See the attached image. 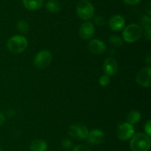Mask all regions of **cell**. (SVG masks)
<instances>
[{
    "label": "cell",
    "mask_w": 151,
    "mask_h": 151,
    "mask_svg": "<svg viewBox=\"0 0 151 151\" xmlns=\"http://www.w3.org/2000/svg\"><path fill=\"white\" fill-rule=\"evenodd\" d=\"M130 146L132 151H148L150 147V136L143 133H137L132 136Z\"/></svg>",
    "instance_id": "obj_1"
},
{
    "label": "cell",
    "mask_w": 151,
    "mask_h": 151,
    "mask_svg": "<svg viewBox=\"0 0 151 151\" xmlns=\"http://www.w3.org/2000/svg\"><path fill=\"white\" fill-rule=\"evenodd\" d=\"M27 40L22 36H14L7 41V46L8 50L13 53H21L26 50L27 47Z\"/></svg>",
    "instance_id": "obj_2"
},
{
    "label": "cell",
    "mask_w": 151,
    "mask_h": 151,
    "mask_svg": "<svg viewBox=\"0 0 151 151\" xmlns=\"http://www.w3.org/2000/svg\"><path fill=\"white\" fill-rule=\"evenodd\" d=\"M76 11L78 16L81 19L88 20L94 16V7L88 0H81L77 4Z\"/></svg>",
    "instance_id": "obj_3"
},
{
    "label": "cell",
    "mask_w": 151,
    "mask_h": 151,
    "mask_svg": "<svg viewBox=\"0 0 151 151\" xmlns=\"http://www.w3.org/2000/svg\"><path fill=\"white\" fill-rule=\"evenodd\" d=\"M142 34V30L139 25L137 24H131L124 28L122 37L125 41L129 43L135 42L139 39Z\"/></svg>",
    "instance_id": "obj_4"
},
{
    "label": "cell",
    "mask_w": 151,
    "mask_h": 151,
    "mask_svg": "<svg viewBox=\"0 0 151 151\" xmlns=\"http://www.w3.org/2000/svg\"><path fill=\"white\" fill-rule=\"evenodd\" d=\"M52 59V53L47 50H43L35 55L34 64L38 68L42 69L51 63Z\"/></svg>",
    "instance_id": "obj_5"
},
{
    "label": "cell",
    "mask_w": 151,
    "mask_h": 151,
    "mask_svg": "<svg viewBox=\"0 0 151 151\" xmlns=\"http://www.w3.org/2000/svg\"><path fill=\"white\" fill-rule=\"evenodd\" d=\"M135 133L134 127L133 124L128 122L120 124L116 130V136L120 140L126 141L132 138Z\"/></svg>",
    "instance_id": "obj_6"
},
{
    "label": "cell",
    "mask_w": 151,
    "mask_h": 151,
    "mask_svg": "<svg viewBox=\"0 0 151 151\" xmlns=\"http://www.w3.org/2000/svg\"><path fill=\"white\" fill-rule=\"evenodd\" d=\"M68 133L72 137L78 139H86L88 134V130L83 124H73L69 127Z\"/></svg>",
    "instance_id": "obj_7"
},
{
    "label": "cell",
    "mask_w": 151,
    "mask_h": 151,
    "mask_svg": "<svg viewBox=\"0 0 151 151\" xmlns=\"http://www.w3.org/2000/svg\"><path fill=\"white\" fill-rule=\"evenodd\" d=\"M151 76V68L150 67H145L140 70L137 75V82L139 85L144 87H150L151 85L150 82Z\"/></svg>",
    "instance_id": "obj_8"
},
{
    "label": "cell",
    "mask_w": 151,
    "mask_h": 151,
    "mask_svg": "<svg viewBox=\"0 0 151 151\" xmlns=\"http://www.w3.org/2000/svg\"><path fill=\"white\" fill-rule=\"evenodd\" d=\"M103 69L106 75L107 76H114L117 73L118 70V64L117 62L113 58H107L104 61L103 63Z\"/></svg>",
    "instance_id": "obj_9"
},
{
    "label": "cell",
    "mask_w": 151,
    "mask_h": 151,
    "mask_svg": "<svg viewBox=\"0 0 151 151\" xmlns=\"http://www.w3.org/2000/svg\"><path fill=\"white\" fill-rule=\"evenodd\" d=\"M94 32H95V28L92 22H84L80 28L79 30L80 36L85 40L91 38L94 34Z\"/></svg>",
    "instance_id": "obj_10"
},
{
    "label": "cell",
    "mask_w": 151,
    "mask_h": 151,
    "mask_svg": "<svg viewBox=\"0 0 151 151\" xmlns=\"http://www.w3.org/2000/svg\"><path fill=\"white\" fill-rule=\"evenodd\" d=\"M87 139H88V142L90 144H98L104 140L105 135L102 130L94 129L88 133Z\"/></svg>",
    "instance_id": "obj_11"
},
{
    "label": "cell",
    "mask_w": 151,
    "mask_h": 151,
    "mask_svg": "<svg viewBox=\"0 0 151 151\" xmlns=\"http://www.w3.org/2000/svg\"><path fill=\"white\" fill-rule=\"evenodd\" d=\"M125 19L120 15L113 16L109 21V28L114 31L121 30L125 26Z\"/></svg>",
    "instance_id": "obj_12"
},
{
    "label": "cell",
    "mask_w": 151,
    "mask_h": 151,
    "mask_svg": "<svg viewBox=\"0 0 151 151\" xmlns=\"http://www.w3.org/2000/svg\"><path fill=\"white\" fill-rule=\"evenodd\" d=\"M88 49L94 54H102L106 50V46L103 41L99 39H92L88 43Z\"/></svg>",
    "instance_id": "obj_13"
},
{
    "label": "cell",
    "mask_w": 151,
    "mask_h": 151,
    "mask_svg": "<svg viewBox=\"0 0 151 151\" xmlns=\"http://www.w3.org/2000/svg\"><path fill=\"white\" fill-rule=\"evenodd\" d=\"M30 151H46L47 150V144L43 139H35L29 144Z\"/></svg>",
    "instance_id": "obj_14"
},
{
    "label": "cell",
    "mask_w": 151,
    "mask_h": 151,
    "mask_svg": "<svg viewBox=\"0 0 151 151\" xmlns=\"http://www.w3.org/2000/svg\"><path fill=\"white\" fill-rule=\"evenodd\" d=\"M25 8L29 10H36L41 8L44 4V0H22Z\"/></svg>",
    "instance_id": "obj_15"
},
{
    "label": "cell",
    "mask_w": 151,
    "mask_h": 151,
    "mask_svg": "<svg viewBox=\"0 0 151 151\" xmlns=\"http://www.w3.org/2000/svg\"><path fill=\"white\" fill-rule=\"evenodd\" d=\"M46 8L50 13H58L61 10V5L57 0H49L46 4Z\"/></svg>",
    "instance_id": "obj_16"
},
{
    "label": "cell",
    "mask_w": 151,
    "mask_h": 151,
    "mask_svg": "<svg viewBox=\"0 0 151 151\" xmlns=\"http://www.w3.org/2000/svg\"><path fill=\"white\" fill-rule=\"evenodd\" d=\"M141 118V113L137 110H131L127 115L128 122L131 124H134L138 122Z\"/></svg>",
    "instance_id": "obj_17"
},
{
    "label": "cell",
    "mask_w": 151,
    "mask_h": 151,
    "mask_svg": "<svg viewBox=\"0 0 151 151\" xmlns=\"http://www.w3.org/2000/svg\"><path fill=\"white\" fill-rule=\"evenodd\" d=\"M17 28L18 30L20 33L24 34H26L29 32V25H28L27 22L24 20H21L18 22L17 24Z\"/></svg>",
    "instance_id": "obj_18"
},
{
    "label": "cell",
    "mask_w": 151,
    "mask_h": 151,
    "mask_svg": "<svg viewBox=\"0 0 151 151\" xmlns=\"http://www.w3.org/2000/svg\"><path fill=\"white\" fill-rule=\"evenodd\" d=\"M109 42L115 47H121L123 44V41L122 38L116 36H111L109 37Z\"/></svg>",
    "instance_id": "obj_19"
},
{
    "label": "cell",
    "mask_w": 151,
    "mask_h": 151,
    "mask_svg": "<svg viewBox=\"0 0 151 151\" xmlns=\"http://www.w3.org/2000/svg\"><path fill=\"white\" fill-rule=\"evenodd\" d=\"M141 22H142V25L145 31L147 30H150L151 19H150V16H143L141 19Z\"/></svg>",
    "instance_id": "obj_20"
},
{
    "label": "cell",
    "mask_w": 151,
    "mask_h": 151,
    "mask_svg": "<svg viewBox=\"0 0 151 151\" xmlns=\"http://www.w3.org/2000/svg\"><path fill=\"white\" fill-rule=\"evenodd\" d=\"M99 83L103 87H106V86L109 85V84L110 83V78H109V76L106 75V74L103 75L99 78Z\"/></svg>",
    "instance_id": "obj_21"
},
{
    "label": "cell",
    "mask_w": 151,
    "mask_h": 151,
    "mask_svg": "<svg viewBox=\"0 0 151 151\" xmlns=\"http://www.w3.org/2000/svg\"><path fill=\"white\" fill-rule=\"evenodd\" d=\"M73 143L69 139H64L61 142V146L63 149L65 150H69L72 147Z\"/></svg>",
    "instance_id": "obj_22"
},
{
    "label": "cell",
    "mask_w": 151,
    "mask_h": 151,
    "mask_svg": "<svg viewBox=\"0 0 151 151\" xmlns=\"http://www.w3.org/2000/svg\"><path fill=\"white\" fill-rule=\"evenodd\" d=\"M73 151H91V150L84 144H78L73 148Z\"/></svg>",
    "instance_id": "obj_23"
},
{
    "label": "cell",
    "mask_w": 151,
    "mask_h": 151,
    "mask_svg": "<svg viewBox=\"0 0 151 151\" xmlns=\"http://www.w3.org/2000/svg\"><path fill=\"white\" fill-rule=\"evenodd\" d=\"M144 130L145 131V134L148 136H151V121L148 120L144 127Z\"/></svg>",
    "instance_id": "obj_24"
},
{
    "label": "cell",
    "mask_w": 151,
    "mask_h": 151,
    "mask_svg": "<svg viewBox=\"0 0 151 151\" xmlns=\"http://www.w3.org/2000/svg\"><path fill=\"white\" fill-rule=\"evenodd\" d=\"M94 22L97 24V25L100 27L103 26V25L106 24V21H105V19H103V17H101V16H97V17H96L95 19H94Z\"/></svg>",
    "instance_id": "obj_25"
},
{
    "label": "cell",
    "mask_w": 151,
    "mask_h": 151,
    "mask_svg": "<svg viewBox=\"0 0 151 151\" xmlns=\"http://www.w3.org/2000/svg\"><path fill=\"white\" fill-rule=\"evenodd\" d=\"M123 1H125V3L130 4V5H135V4L139 3L142 0H123Z\"/></svg>",
    "instance_id": "obj_26"
},
{
    "label": "cell",
    "mask_w": 151,
    "mask_h": 151,
    "mask_svg": "<svg viewBox=\"0 0 151 151\" xmlns=\"http://www.w3.org/2000/svg\"><path fill=\"white\" fill-rule=\"evenodd\" d=\"M4 121H5V117H4V114L0 112V125L2 124L4 122Z\"/></svg>",
    "instance_id": "obj_27"
},
{
    "label": "cell",
    "mask_w": 151,
    "mask_h": 151,
    "mask_svg": "<svg viewBox=\"0 0 151 151\" xmlns=\"http://www.w3.org/2000/svg\"><path fill=\"white\" fill-rule=\"evenodd\" d=\"M146 10H147V13H148L149 16H150V15H151V12H150V3H148V4H147V7H146Z\"/></svg>",
    "instance_id": "obj_28"
},
{
    "label": "cell",
    "mask_w": 151,
    "mask_h": 151,
    "mask_svg": "<svg viewBox=\"0 0 151 151\" xmlns=\"http://www.w3.org/2000/svg\"><path fill=\"white\" fill-rule=\"evenodd\" d=\"M147 63H148L149 65H150V55H149L148 57H147Z\"/></svg>",
    "instance_id": "obj_29"
},
{
    "label": "cell",
    "mask_w": 151,
    "mask_h": 151,
    "mask_svg": "<svg viewBox=\"0 0 151 151\" xmlns=\"http://www.w3.org/2000/svg\"><path fill=\"white\" fill-rule=\"evenodd\" d=\"M0 151H3V148L1 145H0Z\"/></svg>",
    "instance_id": "obj_30"
}]
</instances>
